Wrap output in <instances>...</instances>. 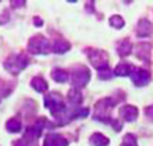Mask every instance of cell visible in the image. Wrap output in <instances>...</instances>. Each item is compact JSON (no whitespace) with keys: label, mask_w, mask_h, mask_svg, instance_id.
I'll return each instance as SVG.
<instances>
[{"label":"cell","mask_w":153,"mask_h":146,"mask_svg":"<svg viewBox=\"0 0 153 146\" xmlns=\"http://www.w3.org/2000/svg\"><path fill=\"white\" fill-rule=\"evenodd\" d=\"M52 77L57 82H66V81L68 80V73L62 71V69H54L52 73Z\"/></svg>","instance_id":"15"},{"label":"cell","mask_w":153,"mask_h":146,"mask_svg":"<svg viewBox=\"0 0 153 146\" xmlns=\"http://www.w3.org/2000/svg\"><path fill=\"white\" fill-rule=\"evenodd\" d=\"M152 29H153V26L151 24V22H148L147 19L140 21L138 24V36H140V37L149 36L152 33Z\"/></svg>","instance_id":"9"},{"label":"cell","mask_w":153,"mask_h":146,"mask_svg":"<svg viewBox=\"0 0 153 146\" xmlns=\"http://www.w3.org/2000/svg\"><path fill=\"white\" fill-rule=\"evenodd\" d=\"M27 63H28V59L26 58V55L14 54V55H12L10 58H8V60L5 62V68L10 73L17 74V73H19L23 68H26Z\"/></svg>","instance_id":"2"},{"label":"cell","mask_w":153,"mask_h":146,"mask_svg":"<svg viewBox=\"0 0 153 146\" xmlns=\"http://www.w3.org/2000/svg\"><path fill=\"white\" fill-rule=\"evenodd\" d=\"M14 146H28V141L26 139H22V140H19V141H16Z\"/></svg>","instance_id":"20"},{"label":"cell","mask_w":153,"mask_h":146,"mask_svg":"<svg viewBox=\"0 0 153 146\" xmlns=\"http://www.w3.org/2000/svg\"><path fill=\"white\" fill-rule=\"evenodd\" d=\"M45 106L56 117H59V114H63V111H65L63 99L59 94H56V92H50L49 95L45 96Z\"/></svg>","instance_id":"1"},{"label":"cell","mask_w":153,"mask_h":146,"mask_svg":"<svg viewBox=\"0 0 153 146\" xmlns=\"http://www.w3.org/2000/svg\"><path fill=\"white\" fill-rule=\"evenodd\" d=\"M109 140L102 133H94L90 137V145L91 146H107Z\"/></svg>","instance_id":"11"},{"label":"cell","mask_w":153,"mask_h":146,"mask_svg":"<svg viewBox=\"0 0 153 146\" xmlns=\"http://www.w3.org/2000/svg\"><path fill=\"white\" fill-rule=\"evenodd\" d=\"M133 69H134V67L131 66L130 63L122 62L116 67V69H114V74H117V76H129V74H131Z\"/></svg>","instance_id":"10"},{"label":"cell","mask_w":153,"mask_h":146,"mask_svg":"<svg viewBox=\"0 0 153 146\" xmlns=\"http://www.w3.org/2000/svg\"><path fill=\"white\" fill-rule=\"evenodd\" d=\"M68 100L72 102V104H80L82 100V96L77 90H71L68 92Z\"/></svg>","instance_id":"16"},{"label":"cell","mask_w":153,"mask_h":146,"mask_svg":"<svg viewBox=\"0 0 153 146\" xmlns=\"http://www.w3.org/2000/svg\"><path fill=\"white\" fill-rule=\"evenodd\" d=\"M109 23H111V26H113L114 28L124 27V21H122V18H121L120 15H113V17H111V19H109Z\"/></svg>","instance_id":"18"},{"label":"cell","mask_w":153,"mask_h":146,"mask_svg":"<svg viewBox=\"0 0 153 146\" xmlns=\"http://www.w3.org/2000/svg\"><path fill=\"white\" fill-rule=\"evenodd\" d=\"M112 77V72L108 69H102V71H99V78L100 80H109Z\"/></svg>","instance_id":"19"},{"label":"cell","mask_w":153,"mask_h":146,"mask_svg":"<svg viewBox=\"0 0 153 146\" xmlns=\"http://www.w3.org/2000/svg\"><path fill=\"white\" fill-rule=\"evenodd\" d=\"M131 80L137 86H146L151 81V74L149 72L142 69V68H135L131 72Z\"/></svg>","instance_id":"6"},{"label":"cell","mask_w":153,"mask_h":146,"mask_svg":"<svg viewBox=\"0 0 153 146\" xmlns=\"http://www.w3.org/2000/svg\"><path fill=\"white\" fill-rule=\"evenodd\" d=\"M89 59H90L91 64L95 68H98L99 71L102 69H107L108 68V55L102 50H90L88 53Z\"/></svg>","instance_id":"5"},{"label":"cell","mask_w":153,"mask_h":146,"mask_svg":"<svg viewBox=\"0 0 153 146\" xmlns=\"http://www.w3.org/2000/svg\"><path fill=\"white\" fill-rule=\"evenodd\" d=\"M67 145H68V142H67L65 137L57 133H50L46 136L44 146H67Z\"/></svg>","instance_id":"8"},{"label":"cell","mask_w":153,"mask_h":146,"mask_svg":"<svg viewBox=\"0 0 153 146\" xmlns=\"http://www.w3.org/2000/svg\"><path fill=\"white\" fill-rule=\"evenodd\" d=\"M28 50L32 54H46L50 50L49 40H46L44 36L37 35L32 37L28 42Z\"/></svg>","instance_id":"3"},{"label":"cell","mask_w":153,"mask_h":146,"mask_svg":"<svg viewBox=\"0 0 153 146\" xmlns=\"http://www.w3.org/2000/svg\"><path fill=\"white\" fill-rule=\"evenodd\" d=\"M146 114H147V117H149L152 121H153V105L152 106H148V108L146 109Z\"/></svg>","instance_id":"21"},{"label":"cell","mask_w":153,"mask_h":146,"mask_svg":"<svg viewBox=\"0 0 153 146\" xmlns=\"http://www.w3.org/2000/svg\"><path fill=\"white\" fill-rule=\"evenodd\" d=\"M89 80H90V72H89L86 67L80 66L74 68L71 74V81L74 86H76V87H84L89 82Z\"/></svg>","instance_id":"4"},{"label":"cell","mask_w":153,"mask_h":146,"mask_svg":"<svg viewBox=\"0 0 153 146\" xmlns=\"http://www.w3.org/2000/svg\"><path fill=\"white\" fill-rule=\"evenodd\" d=\"M53 49H54V51H56V53L63 54V53H66V51L70 49V44H68V42H67L66 40H57L56 42H54Z\"/></svg>","instance_id":"14"},{"label":"cell","mask_w":153,"mask_h":146,"mask_svg":"<svg viewBox=\"0 0 153 146\" xmlns=\"http://www.w3.org/2000/svg\"><path fill=\"white\" fill-rule=\"evenodd\" d=\"M120 117L126 122H134L138 117V109L133 105H125L120 109Z\"/></svg>","instance_id":"7"},{"label":"cell","mask_w":153,"mask_h":146,"mask_svg":"<svg viewBox=\"0 0 153 146\" xmlns=\"http://www.w3.org/2000/svg\"><path fill=\"white\" fill-rule=\"evenodd\" d=\"M7 130L12 132V133H16V132H18L21 130V123L19 121H17V119H10L9 122L7 123Z\"/></svg>","instance_id":"17"},{"label":"cell","mask_w":153,"mask_h":146,"mask_svg":"<svg viewBox=\"0 0 153 146\" xmlns=\"http://www.w3.org/2000/svg\"><path fill=\"white\" fill-rule=\"evenodd\" d=\"M131 49H133V45H131V42L129 40H122L117 46L118 54H120L121 57H126V55H129L131 53Z\"/></svg>","instance_id":"12"},{"label":"cell","mask_w":153,"mask_h":146,"mask_svg":"<svg viewBox=\"0 0 153 146\" xmlns=\"http://www.w3.org/2000/svg\"><path fill=\"white\" fill-rule=\"evenodd\" d=\"M31 86L39 92H45L46 90H48V83H46L41 77H35V78L31 81Z\"/></svg>","instance_id":"13"}]
</instances>
